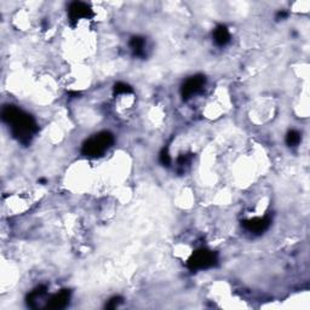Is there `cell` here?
Here are the masks:
<instances>
[{"label": "cell", "mask_w": 310, "mask_h": 310, "mask_svg": "<svg viewBox=\"0 0 310 310\" xmlns=\"http://www.w3.org/2000/svg\"><path fill=\"white\" fill-rule=\"evenodd\" d=\"M271 223L270 217H258V218L249 219V221L242 222V226L245 227V229H247L249 232H255V234H262L263 232L267 231L269 228Z\"/></svg>", "instance_id": "obj_6"}, {"label": "cell", "mask_w": 310, "mask_h": 310, "mask_svg": "<svg viewBox=\"0 0 310 310\" xmlns=\"http://www.w3.org/2000/svg\"><path fill=\"white\" fill-rule=\"evenodd\" d=\"M130 48L135 56H144V48H146V40L142 37H133L130 40Z\"/></svg>", "instance_id": "obj_9"}, {"label": "cell", "mask_w": 310, "mask_h": 310, "mask_svg": "<svg viewBox=\"0 0 310 310\" xmlns=\"http://www.w3.org/2000/svg\"><path fill=\"white\" fill-rule=\"evenodd\" d=\"M1 118L11 128V132L15 138L21 143H29L32 137L38 131L37 123L29 114L19 109L15 105H6L1 112Z\"/></svg>", "instance_id": "obj_1"}, {"label": "cell", "mask_w": 310, "mask_h": 310, "mask_svg": "<svg viewBox=\"0 0 310 310\" xmlns=\"http://www.w3.org/2000/svg\"><path fill=\"white\" fill-rule=\"evenodd\" d=\"M68 15L71 22L76 23L81 19H90V17L94 16V12H92L90 5H87L86 2L74 1L69 5Z\"/></svg>", "instance_id": "obj_5"}, {"label": "cell", "mask_w": 310, "mask_h": 310, "mask_svg": "<svg viewBox=\"0 0 310 310\" xmlns=\"http://www.w3.org/2000/svg\"><path fill=\"white\" fill-rule=\"evenodd\" d=\"M213 40L217 45L224 46L231 41V33L228 28L223 25L217 26L216 29L213 30Z\"/></svg>", "instance_id": "obj_8"}, {"label": "cell", "mask_w": 310, "mask_h": 310, "mask_svg": "<svg viewBox=\"0 0 310 310\" xmlns=\"http://www.w3.org/2000/svg\"><path fill=\"white\" fill-rule=\"evenodd\" d=\"M69 299H71V292H69L68 290H62L59 293L55 294V296L49 301L48 308H50V309L66 308L67 304L69 303Z\"/></svg>", "instance_id": "obj_7"}, {"label": "cell", "mask_w": 310, "mask_h": 310, "mask_svg": "<svg viewBox=\"0 0 310 310\" xmlns=\"http://www.w3.org/2000/svg\"><path fill=\"white\" fill-rule=\"evenodd\" d=\"M206 79L204 76H194L189 78L188 80H185L184 84L182 85V89H181V94H182L183 100H188L193 96V95L198 94L203 90L204 85H205Z\"/></svg>", "instance_id": "obj_4"}, {"label": "cell", "mask_w": 310, "mask_h": 310, "mask_svg": "<svg viewBox=\"0 0 310 310\" xmlns=\"http://www.w3.org/2000/svg\"><path fill=\"white\" fill-rule=\"evenodd\" d=\"M132 92V87L130 85L125 84V82H116L114 85V94L121 95V94H131Z\"/></svg>", "instance_id": "obj_11"}, {"label": "cell", "mask_w": 310, "mask_h": 310, "mask_svg": "<svg viewBox=\"0 0 310 310\" xmlns=\"http://www.w3.org/2000/svg\"><path fill=\"white\" fill-rule=\"evenodd\" d=\"M114 143V137L110 132L103 131V132L97 133L90 139H87L84 143L81 149V153L85 156L97 157L101 156L112 144Z\"/></svg>", "instance_id": "obj_2"}, {"label": "cell", "mask_w": 310, "mask_h": 310, "mask_svg": "<svg viewBox=\"0 0 310 310\" xmlns=\"http://www.w3.org/2000/svg\"><path fill=\"white\" fill-rule=\"evenodd\" d=\"M299 142H301V133H299L298 131L291 130L290 132L287 133V136H286V143H287V146L296 147L298 146Z\"/></svg>", "instance_id": "obj_10"}, {"label": "cell", "mask_w": 310, "mask_h": 310, "mask_svg": "<svg viewBox=\"0 0 310 310\" xmlns=\"http://www.w3.org/2000/svg\"><path fill=\"white\" fill-rule=\"evenodd\" d=\"M123 303V298H120V297H114V298H112L109 301V303L105 306V308L108 309H115L116 307H119V304Z\"/></svg>", "instance_id": "obj_13"}, {"label": "cell", "mask_w": 310, "mask_h": 310, "mask_svg": "<svg viewBox=\"0 0 310 310\" xmlns=\"http://www.w3.org/2000/svg\"><path fill=\"white\" fill-rule=\"evenodd\" d=\"M217 263V255L208 250H199L193 253L192 257L188 260V267L190 270H204L212 268Z\"/></svg>", "instance_id": "obj_3"}, {"label": "cell", "mask_w": 310, "mask_h": 310, "mask_svg": "<svg viewBox=\"0 0 310 310\" xmlns=\"http://www.w3.org/2000/svg\"><path fill=\"white\" fill-rule=\"evenodd\" d=\"M285 17H287V12L286 11H280V12H278V15H276V19L278 20L285 19Z\"/></svg>", "instance_id": "obj_14"}, {"label": "cell", "mask_w": 310, "mask_h": 310, "mask_svg": "<svg viewBox=\"0 0 310 310\" xmlns=\"http://www.w3.org/2000/svg\"><path fill=\"white\" fill-rule=\"evenodd\" d=\"M160 162L164 166H170V164H171V157H170L167 149H162L161 153H160Z\"/></svg>", "instance_id": "obj_12"}]
</instances>
